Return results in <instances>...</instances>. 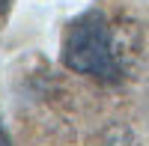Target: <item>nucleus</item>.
Returning <instances> with one entry per match:
<instances>
[{
	"mask_svg": "<svg viewBox=\"0 0 149 146\" xmlns=\"http://www.w3.org/2000/svg\"><path fill=\"white\" fill-rule=\"evenodd\" d=\"M125 42L113 30L104 12L90 9L78 15L63 33V66L102 83H119L125 78Z\"/></svg>",
	"mask_w": 149,
	"mask_h": 146,
	"instance_id": "f257e3e1",
	"label": "nucleus"
},
{
	"mask_svg": "<svg viewBox=\"0 0 149 146\" xmlns=\"http://www.w3.org/2000/svg\"><path fill=\"white\" fill-rule=\"evenodd\" d=\"M0 146H9V134H6V125H3V116H0Z\"/></svg>",
	"mask_w": 149,
	"mask_h": 146,
	"instance_id": "f03ea898",
	"label": "nucleus"
},
{
	"mask_svg": "<svg viewBox=\"0 0 149 146\" xmlns=\"http://www.w3.org/2000/svg\"><path fill=\"white\" fill-rule=\"evenodd\" d=\"M9 6H12V0H0V9H3V12H6Z\"/></svg>",
	"mask_w": 149,
	"mask_h": 146,
	"instance_id": "7ed1b4c3",
	"label": "nucleus"
}]
</instances>
